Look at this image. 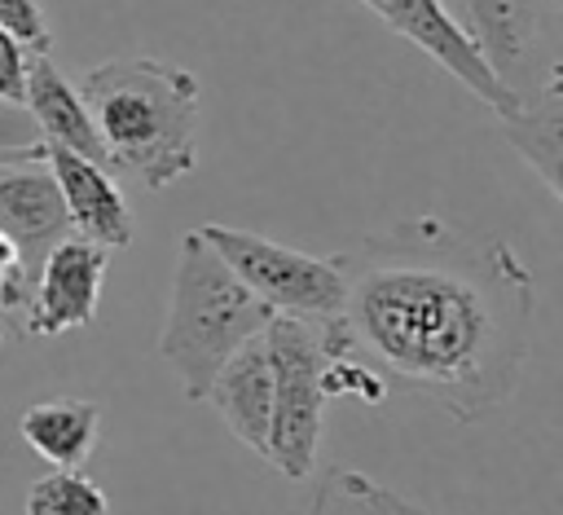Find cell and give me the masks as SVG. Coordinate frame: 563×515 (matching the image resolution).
Here are the masks:
<instances>
[{"label": "cell", "mask_w": 563, "mask_h": 515, "mask_svg": "<svg viewBox=\"0 0 563 515\" xmlns=\"http://www.w3.org/2000/svg\"><path fill=\"white\" fill-rule=\"evenodd\" d=\"M334 264L343 313L317 326L325 357H352L383 392L427 396L457 423H479L515 396L537 286L506 238L422 211L365 233Z\"/></svg>", "instance_id": "6da1fadb"}, {"label": "cell", "mask_w": 563, "mask_h": 515, "mask_svg": "<svg viewBox=\"0 0 563 515\" xmlns=\"http://www.w3.org/2000/svg\"><path fill=\"white\" fill-rule=\"evenodd\" d=\"M79 97L101 132L110 167L132 172L150 189H167L198 163V106L194 70L158 57H110L92 66Z\"/></svg>", "instance_id": "7a4b0ae2"}, {"label": "cell", "mask_w": 563, "mask_h": 515, "mask_svg": "<svg viewBox=\"0 0 563 515\" xmlns=\"http://www.w3.org/2000/svg\"><path fill=\"white\" fill-rule=\"evenodd\" d=\"M268 308L233 277V269L189 229L176 246L167 321L158 335V352L180 379L189 401H202L216 370L268 326Z\"/></svg>", "instance_id": "3957f363"}, {"label": "cell", "mask_w": 563, "mask_h": 515, "mask_svg": "<svg viewBox=\"0 0 563 515\" xmlns=\"http://www.w3.org/2000/svg\"><path fill=\"white\" fill-rule=\"evenodd\" d=\"M198 233L273 317L325 326L343 313V277L334 255L317 260L299 246H282L264 233L233 224H202Z\"/></svg>", "instance_id": "277c9868"}, {"label": "cell", "mask_w": 563, "mask_h": 515, "mask_svg": "<svg viewBox=\"0 0 563 515\" xmlns=\"http://www.w3.org/2000/svg\"><path fill=\"white\" fill-rule=\"evenodd\" d=\"M264 348L273 365V427H268V462L286 480H308L325 427V348L317 326L295 317H268Z\"/></svg>", "instance_id": "5b68a950"}, {"label": "cell", "mask_w": 563, "mask_h": 515, "mask_svg": "<svg viewBox=\"0 0 563 515\" xmlns=\"http://www.w3.org/2000/svg\"><path fill=\"white\" fill-rule=\"evenodd\" d=\"M466 4V35L488 70L523 101L537 84L563 66L559 44L550 35V4L554 0H462Z\"/></svg>", "instance_id": "8992f818"}, {"label": "cell", "mask_w": 563, "mask_h": 515, "mask_svg": "<svg viewBox=\"0 0 563 515\" xmlns=\"http://www.w3.org/2000/svg\"><path fill=\"white\" fill-rule=\"evenodd\" d=\"M106 260L110 251L84 238H62L35 269L31 299L22 313V330L31 339H53L66 330H79L97 317L101 304V282H106Z\"/></svg>", "instance_id": "52a82bcc"}, {"label": "cell", "mask_w": 563, "mask_h": 515, "mask_svg": "<svg viewBox=\"0 0 563 515\" xmlns=\"http://www.w3.org/2000/svg\"><path fill=\"white\" fill-rule=\"evenodd\" d=\"M365 9H374L396 35H405L413 48H422L427 57H435L462 88H471L493 114H510L519 106V97L488 70V62L475 53L471 35L462 31V22L440 4V0H361Z\"/></svg>", "instance_id": "ba28073f"}, {"label": "cell", "mask_w": 563, "mask_h": 515, "mask_svg": "<svg viewBox=\"0 0 563 515\" xmlns=\"http://www.w3.org/2000/svg\"><path fill=\"white\" fill-rule=\"evenodd\" d=\"M0 233L18 246L22 273L31 282H35L40 260L62 238H70V220H66L57 180L44 167V150H40V158L0 163Z\"/></svg>", "instance_id": "9c48e42d"}, {"label": "cell", "mask_w": 563, "mask_h": 515, "mask_svg": "<svg viewBox=\"0 0 563 515\" xmlns=\"http://www.w3.org/2000/svg\"><path fill=\"white\" fill-rule=\"evenodd\" d=\"M40 150H44V167L57 180L70 233L84 238V242H97L106 251L132 246V238H136L132 207H128L123 189L114 185L110 167H101L92 158H79V154L62 150V145H40Z\"/></svg>", "instance_id": "30bf717a"}, {"label": "cell", "mask_w": 563, "mask_h": 515, "mask_svg": "<svg viewBox=\"0 0 563 515\" xmlns=\"http://www.w3.org/2000/svg\"><path fill=\"white\" fill-rule=\"evenodd\" d=\"M211 409L224 418V427L251 449V453H268V427H273V365H268V348H264V330L255 339H246L211 379L207 396Z\"/></svg>", "instance_id": "8fae6325"}, {"label": "cell", "mask_w": 563, "mask_h": 515, "mask_svg": "<svg viewBox=\"0 0 563 515\" xmlns=\"http://www.w3.org/2000/svg\"><path fill=\"white\" fill-rule=\"evenodd\" d=\"M22 106L35 119L40 145H62V150H70L79 158H92V163L110 167V154L101 145V132H97V123H92L79 88L57 70V62L48 53H31Z\"/></svg>", "instance_id": "7c38bea8"}, {"label": "cell", "mask_w": 563, "mask_h": 515, "mask_svg": "<svg viewBox=\"0 0 563 515\" xmlns=\"http://www.w3.org/2000/svg\"><path fill=\"white\" fill-rule=\"evenodd\" d=\"M510 150L541 176V185L563 194V66H554L537 92H528L510 114H497Z\"/></svg>", "instance_id": "4fadbf2b"}, {"label": "cell", "mask_w": 563, "mask_h": 515, "mask_svg": "<svg viewBox=\"0 0 563 515\" xmlns=\"http://www.w3.org/2000/svg\"><path fill=\"white\" fill-rule=\"evenodd\" d=\"M18 431L57 471H79L92 458V445H97V431H101V405L84 401V396L35 401V405L22 409Z\"/></svg>", "instance_id": "5bb4252c"}, {"label": "cell", "mask_w": 563, "mask_h": 515, "mask_svg": "<svg viewBox=\"0 0 563 515\" xmlns=\"http://www.w3.org/2000/svg\"><path fill=\"white\" fill-rule=\"evenodd\" d=\"M303 515H431V511L409 502V497H400V493H391L387 484L369 480L365 471L330 467Z\"/></svg>", "instance_id": "9a60e30c"}, {"label": "cell", "mask_w": 563, "mask_h": 515, "mask_svg": "<svg viewBox=\"0 0 563 515\" xmlns=\"http://www.w3.org/2000/svg\"><path fill=\"white\" fill-rule=\"evenodd\" d=\"M26 515H110V497L84 471H53L31 484Z\"/></svg>", "instance_id": "2e32d148"}, {"label": "cell", "mask_w": 563, "mask_h": 515, "mask_svg": "<svg viewBox=\"0 0 563 515\" xmlns=\"http://www.w3.org/2000/svg\"><path fill=\"white\" fill-rule=\"evenodd\" d=\"M0 26L26 44L31 53H48L53 35H48V18H44V4L40 0H0Z\"/></svg>", "instance_id": "e0dca14e"}, {"label": "cell", "mask_w": 563, "mask_h": 515, "mask_svg": "<svg viewBox=\"0 0 563 515\" xmlns=\"http://www.w3.org/2000/svg\"><path fill=\"white\" fill-rule=\"evenodd\" d=\"M26 299H31V277L22 273L18 246L0 233V317H9V313H26Z\"/></svg>", "instance_id": "ac0fdd59"}, {"label": "cell", "mask_w": 563, "mask_h": 515, "mask_svg": "<svg viewBox=\"0 0 563 515\" xmlns=\"http://www.w3.org/2000/svg\"><path fill=\"white\" fill-rule=\"evenodd\" d=\"M26 62H31V48H26V44H18V40L0 26V97H4V101H18V106H22Z\"/></svg>", "instance_id": "d6986e66"}, {"label": "cell", "mask_w": 563, "mask_h": 515, "mask_svg": "<svg viewBox=\"0 0 563 515\" xmlns=\"http://www.w3.org/2000/svg\"><path fill=\"white\" fill-rule=\"evenodd\" d=\"M0 150H40L35 119L26 114V106L4 101V97H0Z\"/></svg>", "instance_id": "ffe728a7"}, {"label": "cell", "mask_w": 563, "mask_h": 515, "mask_svg": "<svg viewBox=\"0 0 563 515\" xmlns=\"http://www.w3.org/2000/svg\"><path fill=\"white\" fill-rule=\"evenodd\" d=\"M22 158H40V150H0V163H22Z\"/></svg>", "instance_id": "44dd1931"}, {"label": "cell", "mask_w": 563, "mask_h": 515, "mask_svg": "<svg viewBox=\"0 0 563 515\" xmlns=\"http://www.w3.org/2000/svg\"><path fill=\"white\" fill-rule=\"evenodd\" d=\"M0 343H4V317H0Z\"/></svg>", "instance_id": "7402d4cb"}]
</instances>
